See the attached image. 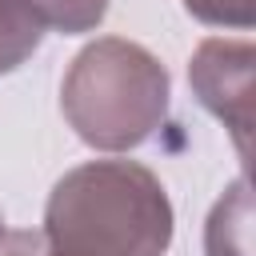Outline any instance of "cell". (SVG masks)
Returning <instances> with one entry per match:
<instances>
[{
	"label": "cell",
	"mask_w": 256,
	"mask_h": 256,
	"mask_svg": "<svg viewBox=\"0 0 256 256\" xmlns=\"http://www.w3.org/2000/svg\"><path fill=\"white\" fill-rule=\"evenodd\" d=\"M0 232H4V228H0Z\"/></svg>",
	"instance_id": "obj_8"
},
{
	"label": "cell",
	"mask_w": 256,
	"mask_h": 256,
	"mask_svg": "<svg viewBox=\"0 0 256 256\" xmlns=\"http://www.w3.org/2000/svg\"><path fill=\"white\" fill-rule=\"evenodd\" d=\"M44 36V24L24 8V0H0V72L24 64Z\"/></svg>",
	"instance_id": "obj_4"
},
{
	"label": "cell",
	"mask_w": 256,
	"mask_h": 256,
	"mask_svg": "<svg viewBox=\"0 0 256 256\" xmlns=\"http://www.w3.org/2000/svg\"><path fill=\"white\" fill-rule=\"evenodd\" d=\"M192 88L200 100L232 124L240 152H248V120H252V48L208 40L192 60Z\"/></svg>",
	"instance_id": "obj_3"
},
{
	"label": "cell",
	"mask_w": 256,
	"mask_h": 256,
	"mask_svg": "<svg viewBox=\"0 0 256 256\" xmlns=\"http://www.w3.org/2000/svg\"><path fill=\"white\" fill-rule=\"evenodd\" d=\"M0 256H68L44 232H8L0 236Z\"/></svg>",
	"instance_id": "obj_7"
},
{
	"label": "cell",
	"mask_w": 256,
	"mask_h": 256,
	"mask_svg": "<svg viewBox=\"0 0 256 256\" xmlns=\"http://www.w3.org/2000/svg\"><path fill=\"white\" fill-rule=\"evenodd\" d=\"M44 236L68 256H160L172 240V208L148 168L96 160L56 184Z\"/></svg>",
	"instance_id": "obj_1"
},
{
	"label": "cell",
	"mask_w": 256,
	"mask_h": 256,
	"mask_svg": "<svg viewBox=\"0 0 256 256\" xmlns=\"http://www.w3.org/2000/svg\"><path fill=\"white\" fill-rule=\"evenodd\" d=\"M184 8L204 24H232V28L252 24V0H184Z\"/></svg>",
	"instance_id": "obj_6"
},
{
	"label": "cell",
	"mask_w": 256,
	"mask_h": 256,
	"mask_svg": "<svg viewBox=\"0 0 256 256\" xmlns=\"http://www.w3.org/2000/svg\"><path fill=\"white\" fill-rule=\"evenodd\" d=\"M168 104L164 68L136 44L100 40L76 56L64 80V112L96 148H136Z\"/></svg>",
	"instance_id": "obj_2"
},
{
	"label": "cell",
	"mask_w": 256,
	"mask_h": 256,
	"mask_svg": "<svg viewBox=\"0 0 256 256\" xmlns=\"http://www.w3.org/2000/svg\"><path fill=\"white\" fill-rule=\"evenodd\" d=\"M24 8L44 24L60 32H88L100 24L108 0H24Z\"/></svg>",
	"instance_id": "obj_5"
}]
</instances>
